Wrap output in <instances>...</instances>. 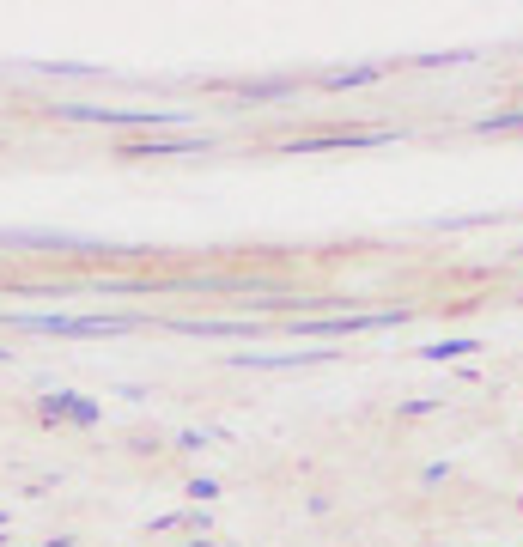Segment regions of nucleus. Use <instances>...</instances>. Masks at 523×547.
Returning a JSON list of instances; mask_svg holds the SVG:
<instances>
[{"mask_svg":"<svg viewBox=\"0 0 523 547\" xmlns=\"http://www.w3.org/2000/svg\"><path fill=\"white\" fill-rule=\"evenodd\" d=\"M444 475H451V462H426V468H420V481H426V487H438Z\"/></svg>","mask_w":523,"mask_h":547,"instance_id":"16","label":"nucleus"},{"mask_svg":"<svg viewBox=\"0 0 523 547\" xmlns=\"http://www.w3.org/2000/svg\"><path fill=\"white\" fill-rule=\"evenodd\" d=\"M378 140H390V128H329V134L292 140L286 152H359V146H378Z\"/></svg>","mask_w":523,"mask_h":547,"instance_id":"7","label":"nucleus"},{"mask_svg":"<svg viewBox=\"0 0 523 547\" xmlns=\"http://www.w3.org/2000/svg\"><path fill=\"white\" fill-rule=\"evenodd\" d=\"M37 420L43 426H80V432H92L104 420V408L92 396H73V389H49V396H37Z\"/></svg>","mask_w":523,"mask_h":547,"instance_id":"4","label":"nucleus"},{"mask_svg":"<svg viewBox=\"0 0 523 547\" xmlns=\"http://www.w3.org/2000/svg\"><path fill=\"white\" fill-rule=\"evenodd\" d=\"M0 250H37V256H146V250L104 244V238L61 231V225H0Z\"/></svg>","mask_w":523,"mask_h":547,"instance_id":"2","label":"nucleus"},{"mask_svg":"<svg viewBox=\"0 0 523 547\" xmlns=\"http://www.w3.org/2000/svg\"><path fill=\"white\" fill-rule=\"evenodd\" d=\"M183 493H189V505H213V499H219V481H213V475H195Z\"/></svg>","mask_w":523,"mask_h":547,"instance_id":"13","label":"nucleus"},{"mask_svg":"<svg viewBox=\"0 0 523 547\" xmlns=\"http://www.w3.org/2000/svg\"><path fill=\"white\" fill-rule=\"evenodd\" d=\"M165 329H177V335H207V341H232V335H250V323H219V317H171Z\"/></svg>","mask_w":523,"mask_h":547,"instance_id":"9","label":"nucleus"},{"mask_svg":"<svg viewBox=\"0 0 523 547\" xmlns=\"http://www.w3.org/2000/svg\"><path fill=\"white\" fill-rule=\"evenodd\" d=\"M183 547H226V541H207V535H195V541H183Z\"/></svg>","mask_w":523,"mask_h":547,"instance_id":"17","label":"nucleus"},{"mask_svg":"<svg viewBox=\"0 0 523 547\" xmlns=\"http://www.w3.org/2000/svg\"><path fill=\"white\" fill-rule=\"evenodd\" d=\"M183 152H207V134H146V140H122L116 159H183Z\"/></svg>","mask_w":523,"mask_h":547,"instance_id":"6","label":"nucleus"},{"mask_svg":"<svg viewBox=\"0 0 523 547\" xmlns=\"http://www.w3.org/2000/svg\"><path fill=\"white\" fill-rule=\"evenodd\" d=\"M292 92H298L292 73H274V80H244V86H238L244 104H274V98H292Z\"/></svg>","mask_w":523,"mask_h":547,"instance_id":"10","label":"nucleus"},{"mask_svg":"<svg viewBox=\"0 0 523 547\" xmlns=\"http://www.w3.org/2000/svg\"><path fill=\"white\" fill-rule=\"evenodd\" d=\"M469 353H481V341H469V335H457V341H432V347H420V359H432V365H444V359H469Z\"/></svg>","mask_w":523,"mask_h":547,"instance_id":"11","label":"nucleus"},{"mask_svg":"<svg viewBox=\"0 0 523 547\" xmlns=\"http://www.w3.org/2000/svg\"><path fill=\"white\" fill-rule=\"evenodd\" d=\"M390 73V61H365V67H323L317 73V86L323 92H353V86H378Z\"/></svg>","mask_w":523,"mask_h":547,"instance_id":"8","label":"nucleus"},{"mask_svg":"<svg viewBox=\"0 0 523 547\" xmlns=\"http://www.w3.org/2000/svg\"><path fill=\"white\" fill-rule=\"evenodd\" d=\"M420 414H438V402H432V396H420V402H402V420H420Z\"/></svg>","mask_w":523,"mask_h":547,"instance_id":"15","label":"nucleus"},{"mask_svg":"<svg viewBox=\"0 0 523 547\" xmlns=\"http://www.w3.org/2000/svg\"><path fill=\"white\" fill-rule=\"evenodd\" d=\"M0 323L19 329V335H55V341H104V335L140 329V317H128V310H104V317H73V310H0Z\"/></svg>","mask_w":523,"mask_h":547,"instance_id":"1","label":"nucleus"},{"mask_svg":"<svg viewBox=\"0 0 523 547\" xmlns=\"http://www.w3.org/2000/svg\"><path fill=\"white\" fill-rule=\"evenodd\" d=\"M335 347H298V353H232V371H305V365H329Z\"/></svg>","mask_w":523,"mask_h":547,"instance_id":"5","label":"nucleus"},{"mask_svg":"<svg viewBox=\"0 0 523 547\" xmlns=\"http://www.w3.org/2000/svg\"><path fill=\"white\" fill-rule=\"evenodd\" d=\"M7 359H13V353H7V347H0V365H7Z\"/></svg>","mask_w":523,"mask_h":547,"instance_id":"18","label":"nucleus"},{"mask_svg":"<svg viewBox=\"0 0 523 547\" xmlns=\"http://www.w3.org/2000/svg\"><path fill=\"white\" fill-rule=\"evenodd\" d=\"M213 444V432H177V450L183 456H195V450H207Z\"/></svg>","mask_w":523,"mask_h":547,"instance_id":"14","label":"nucleus"},{"mask_svg":"<svg viewBox=\"0 0 523 547\" xmlns=\"http://www.w3.org/2000/svg\"><path fill=\"white\" fill-rule=\"evenodd\" d=\"M475 128H481V134H523V110H493V116H481Z\"/></svg>","mask_w":523,"mask_h":547,"instance_id":"12","label":"nucleus"},{"mask_svg":"<svg viewBox=\"0 0 523 547\" xmlns=\"http://www.w3.org/2000/svg\"><path fill=\"white\" fill-rule=\"evenodd\" d=\"M55 122H92V128H146V134H159V128H189L183 110H110V104H49Z\"/></svg>","mask_w":523,"mask_h":547,"instance_id":"3","label":"nucleus"}]
</instances>
